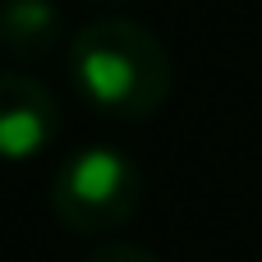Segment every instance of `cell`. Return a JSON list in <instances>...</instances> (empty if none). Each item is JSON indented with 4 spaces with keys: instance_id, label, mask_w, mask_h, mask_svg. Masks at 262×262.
<instances>
[{
    "instance_id": "5",
    "label": "cell",
    "mask_w": 262,
    "mask_h": 262,
    "mask_svg": "<svg viewBox=\"0 0 262 262\" xmlns=\"http://www.w3.org/2000/svg\"><path fill=\"white\" fill-rule=\"evenodd\" d=\"M83 262H161V258L143 244H97Z\"/></svg>"
},
{
    "instance_id": "2",
    "label": "cell",
    "mask_w": 262,
    "mask_h": 262,
    "mask_svg": "<svg viewBox=\"0 0 262 262\" xmlns=\"http://www.w3.org/2000/svg\"><path fill=\"white\" fill-rule=\"evenodd\" d=\"M143 170L120 147H83L74 152L51 184V212L74 235H106L138 212Z\"/></svg>"
},
{
    "instance_id": "1",
    "label": "cell",
    "mask_w": 262,
    "mask_h": 262,
    "mask_svg": "<svg viewBox=\"0 0 262 262\" xmlns=\"http://www.w3.org/2000/svg\"><path fill=\"white\" fill-rule=\"evenodd\" d=\"M78 97L111 120H147L166 106L175 64L166 41L134 18H97L69 41Z\"/></svg>"
},
{
    "instance_id": "3",
    "label": "cell",
    "mask_w": 262,
    "mask_h": 262,
    "mask_svg": "<svg viewBox=\"0 0 262 262\" xmlns=\"http://www.w3.org/2000/svg\"><path fill=\"white\" fill-rule=\"evenodd\" d=\"M60 134V106L46 83L5 69L0 74V161H28Z\"/></svg>"
},
{
    "instance_id": "4",
    "label": "cell",
    "mask_w": 262,
    "mask_h": 262,
    "mask_svg": "<svg viewBox=\"0 0 262 262\" xmlns=\"http://www.w3.org/2000/svg\"><path fill=\"white\" fill-rule=\"evenodd\" d=\"M64 41L55 0H0V51L14 60H46Z\"/></svg>"
}]
</instances>
